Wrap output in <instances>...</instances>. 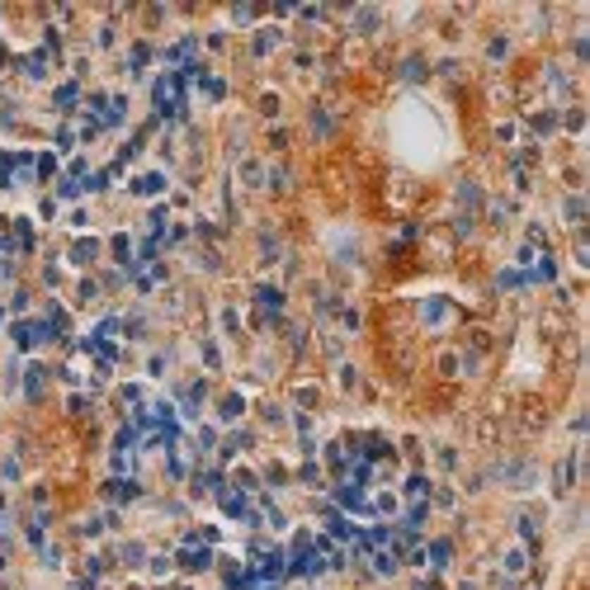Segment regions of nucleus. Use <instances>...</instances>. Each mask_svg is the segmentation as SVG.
Instances as JSON below:
<instances>
[{
  "instance_id": "1",
  "label": "nucleus",
  "mask_w": 590,
  "mask_h": 590,
  "mask_svg": "<svg viewBox=\"0 0 590 590\" xmlns=\"http://www.w3.org/2000/svg\"><path fill=\"white\" fill-rule=\"evenodd\" d=\"M340 505H345V510H369V500H364L359 486H340Z\"/></svg>"
},
{
  "instance_id": "2",
  "label": "nucleus",
  "mask_w": 590,
  "mask_h": 590,
  "mask_svg": "<svg viewBox=\"0 0 590 590\" xmlns=\"http://www.w3.org/2000/svg\"><path fill=\"white\" fill-rule=\"evenodd\" d=\"M534 279L553 283V279H558V260H553V255H543V260H539V274H534Z\"/></svg>"
},
{
  "instance_id": "4",
  "label": "nucleus",
  "mask_w": 590,
  "mask_h": 590,
  "mask_svg": "<svg viewBox=\"0 0 590 590\" xmlns=\"http://www.w3.org/2000/svg\"><path fill=\"white\" fill-rule=\"evenodd\" d=\"M378 572L392 576V572H397V558H388V553H383V558H378Z\"/></svg>"
},
{
  "instance_id": "3",
  "label": "nucleus",
  "mask_w": 590,
  "mask_h": 590,
  "mask_svg": "<svg viewBox=\"0 0 590 590\" xmlns=\"http://www.w3.org/2000/svg\"><path fill=\"white\" fill-rule=\"evenodd\" d=\"M505 572H510V576L524 572V553H505Z\"/></svg>"
}]
</instances>
